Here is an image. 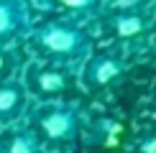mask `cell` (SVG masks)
I'll return each instance as SVG.
<instances>
[{"instance_id": "1", "label": "cell", "mask_w": 156, "mask_h": 153, "mask_svg": "<svg viewBox=\"0 0 156 153\" xmlns=\"http://www.w3.org/2000/svg\"><path fill=\"white\" fill-rule=\"evenodd\" d=\"M44 43L51 51H69L77 46V33L72 31H64V28H51L44 33Z\"/></svg>"}, {"instance_id": "2", "label": "cell", "mask_w": 156, "mask_h": 153, "mask_svg": "<svg viewBox=\"0 0 156 153\" xmlns=\"http://www.w3.org/2000/svg\"><path fill=\"white\" fill-rule=\"evenodd\" d=\"M69 127H72V117H69V115H64V112L49 115V117L44 120V130H46L51 138H62V135H67Z\"/></svg>"}, {"instance_id": "3", "label": "cell", "mask_w": 156, "mask_h": 153, "mask_svg": "<svg viewBox=\"0 0 156 153\" xmlns=\"http://www.w3.org/2000/svg\"><path fill=\"white\" fill-rule=\"evenodd\" d=\"M141 31V18H120L118 21V33L120 36H133Z\"/></svg>"}, {"instance_id": "4", "label": "cell", "mask_w": 156, "mask_h": 153, "mask_svg": "<svg viewBox=\"0 0 156 153\" xmlns=\"http://www.w3.org/2000/svg\"><path fill=\"white\" fill-rule=\"evenodd\" d=\"M115 74H118V66H115L113 61H102L100 66H97V82H110Z\"/></svg>"}, {"instance_id": "5", "label": "cell", "mask_w": 156, "mask_h": 153, "mask_svg": "<svg viewBox=\"0 0 156 153\" xmlns=\"http://www.w3.org/2000/svg\"><path fill=\"white\" fill-rule=\"evenodd\" d=\"M16 105V92L13 89H3L0 92V110H10Z\"/></svg>"}, {"instance_id": "6", "label": "cell", "mask_w": 156, "mask_h": 153, "mask_svg": "<svg viewBox=\"0 0 156 153\" xmlns=\"http://www.w3.org/2000/svg\"><path fill=\"white\" fill-rule=\"evenodd\" d=\"M10 25H13V15H10V10L0 5V33H3V31H8Z\"/></svg>"}, {"instance_id": "7", "label": "cell", "mask_w": 156, "mask_h": 153, "mask_svg": "<svg viewBox=\"0 0 156 153\" xmlns=\"http://www.w3.org/2000/svg\"><path fill=\"white\" fill-rule=\"evenodd\" d=\"M41 87H46V89H56V87H62V79L56 74H44L41 76Z\"/></svg>"}, {"instance_id": "8", "label": "cell", "mask_w": 156, "mask_h": 153, "mask_svg": "<svg viewBox=\"0 0 156 153\" xmlns=\"http://www.w3.org/2000/svg\"><path fill=\"white\" fill-rule=\"evenodd\" d=\"M10 153H34V151H31V145L26 143L23 138H18V140H13V145H10Z\"/></svg>"}, {"instance_id": "9", "label": "cell", "mask_w": 156, "mask_h": 153, "mask_svg": "<svg viewBox=\"0 0 156 153\" xmlns=\"http://www.w3.org/2000/svg\"><path fill=\"white\" fill-rule=\"evenodd\" d=\"M0 66H3V61H0Z\"/></svg>"}]
</instances>
